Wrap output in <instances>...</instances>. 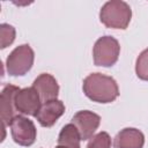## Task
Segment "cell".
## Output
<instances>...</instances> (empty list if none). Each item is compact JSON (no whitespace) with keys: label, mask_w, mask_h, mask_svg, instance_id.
Returning a JSON list of instances; mask_svg holds the SVG:
<instances>
[{"label":"cell","mask_w":148,"mask_h":148,"mask_svg":"<svg viewBox=\"0 0 148 148\" xmlns=\"http://www.w3.org/2000/svg\"><path fill=\"white\" fill-rule=\"evenodd\" d=\"M84 95L96 103H111L119 96V88L116 80L102 73H91L82 84Z\"/></svg>","instance_id":"obj_1"},{"label":"cell","mask_w":148,"mask_h":148,"mask_svg":"<svg viewBox=\"0 0 148 148\" xmlns=\"http://www.w3.org/2000/svg\"><path fill=\"white\" fill-rule=\"evenodd\" d=\"M132 18V9L130 5L123 0L106 1L99 10V20L111 29L125 30Z\"/></svg>","instance_id":"obj_2"},{"label":"cell","mask_w":148,"mask_h":148,"mask_svg":"<svg viewBox=\"0 0 148 148\" xmlns=\"http://www.w3.org/2000/svg\"><path fill=\"white\" fill-rule=\"evenodd\" d=\"M35 52L29 44L16 46L6 59V69L10 76H23L32 67Z\"/></svg>","instance_id":"obj_3"},{"label":"cell","mask_w":148,"mask_h":148,"mask_svg":"<svg viewBox=\"0 0 148 148\" xmlns=\"http://www.w3.org/2000/svg\"><path fill=\"white\" fill-rule=\"evenodd\" d=\"M119 53V42L112 36H102L96 40L92 49L94 64L101 67H111L118 61Z\"/></svg>","instance_id":"obj_4"},{"label":"cell","mask_w":148,"mask_h":148,"mask_svg":"<svg viewBox=\"0 0 148 148\" xmlns=\"http://www.w3.org/2000/svg\"><path fill=\"white\" fill-rule=\"evenodd\" d=\"M9 127L12 138L15 143L23 147H30L36 141L37 130L34 121L29 118L17 114L10 121Z\"/></svg>","instance_id":"obj_5"},{"label":"cell","mask_w":148,"mask_h":148,"mask_svg":"<svg viewBox=\"0 0 148 148\" xmlns=\"http://www.w3.org/2000/svg\"><path fill=\"white\" fill-rule=\"evenodd\" d=\"M42 106L40 97L34 87L20 89L15 95V109L18 113L36 117Z\"/></svg>","instance_id":"obj_6"},{"label":"cell","mask_w":148,"mask_h":148,"mask_svg":"<svg viewBox=\"0 0 148 148\" xmlns=\"http://www.w3.org/2000/svg\"><path fill=\"white\" fill-rule=\"evenodd\" d=\"M72 124L77 128L81 140L86 141L94 136L101 124V117L89 110H81L72 118Z\"/></svg>","instance_id":"obj_7"},{"label":"cell","mask_w":148,"mask_h":148,"mask_svg":"<svg viewBox=\"0 0 148 148\" xmlns=\"http://www.w3.org/2000/svg\"><path fill=\"white\" fill-rule=\"evenodd\" d=\"M65 104L60 99L47 101L42 104L39 111L36 114V119L43 127H52L56 121L64 114Z\"/></svg>","instance_id":"obj_8"},{"label":"cell","mask_w":148,"mask_h":148,"mask_svg":"<svg viewBox=\"0 0 148 148\" xmlns=\"http://www.w3.org/2000/svg\"><path fill=\"white\" fill-rule=\"evenodd\" d=\"M32 87L37 90L42 103L56 99L59 95V84L56 77L49 73L39 74L32 83Z\"/></svg>","instance_id":"obj_9"},{"label":"cell","mask_w":148,"mask_h":148,"mask_svg":"<svg viewBox=\"0 0 148 148\" xmlns=\"http://www.w3.org/2000/svg\"><path fill=\"white\" fill-rule=\"evenodd\" d=\"M20 90L18 87L14 84H7L3 87L0 97V105H1V123L2 126H9L10 121L16 114L15 109V95Z\"/></svg>","instance_id":"obj_10"},{"label":"cell","mask_w":148,"mask_h":148,"mask_svg":"<svg viewBox=\"0 0 148 148\" xmlns=\"http://www.w3.org/2000/svg\"><path fill=\"white\" fill-rule=\"evenodd\" d=\"M145 135L134 127L120 130L113 139V148H143Z\"/></svg>","instance_id":"obj_11"},{"label":"cell","mask_w":148,"mask_h":148,"mask_svg":"<svg viewBox=\"0 0 148 148\" xmlns=\"http://www.w3.org/2000/svg\"><path fill=\"white\" fill-rule=\"evenodd\" d=\"M135 73L140 80L148 81V49H145L136 58Z\"/></svg>","instance_id":"obj_12"},{"label":"cell","mask_w":148,"mask_h":148,"mask_svg":"<svg viewBox=\"0 0 148 148\" xmlns=\"http://www.w3.org/2000/svg\"><path fill=\"white\" fill-rule=\"evenodd\" d=\"M15 28L8 23H1L0 24V37H1V49H6L7 46L12 45L15 40Z\"/></svg>","instance_id":"obj_13"},{"label":"cell","mask_w":148,"mask_h":148,"mask_svg":"<svg viewBox=\"0 0 148 148\" xmlns=\"http://www.w3.org/2000/svg\"><path fill=\"white\" fill-rule=\"evenodd\" d=\"M87 148H111V138L109 133L102 131L94 135L87 145Z\"/></svg>","instance_id":"obj_14"},{"label":"cell","mask_w":148,"mask_h":148,"mask_svg":"<svg viewBox=\"0 0 148 148\" xmlns=\"http://www.w3.org/2000/svg\"><path fill=\"white\" fill-rule=\"evenodd\" d=\"M56 148H74V147H71V146H67V145H61V143H57Z\"/></svg>","instance_id":"obj_15"}]
</instances>
